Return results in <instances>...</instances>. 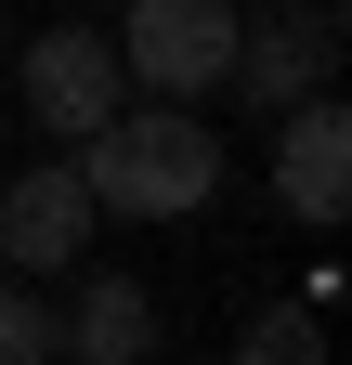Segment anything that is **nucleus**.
<instances>
[{
	"label": "nucleus",
	"instance_id": "obj_5",
	"mask_svg": "<svg viewBox=\"0 0 352 365\" xmlns=\"http://www.w3.org/2000/svg\"><path fill=\"white\" fill-rule=\"evenodd\" d=\"M339 66V26L326 14H235V91L261 118H287V105H314Z\"/></svg>",
	"mask_w": 352,
	"mask_h": 365
},
{
	"label": "nucleus",
	"instance_id": "obj_9",
	"mask_svg": "<svg viewBox=\"0 0 352 365\" xmlns=\"http://www.w3.org/2000/svg\"><path fill=\"white\" fill-rule=\"evenodd\" d=\"M0 365H53V300L39 287H0Z\"/></svg>",
	"mask_w": 352,
	"mask_h": 365
},
{
	"label": "nucleus",
	"instance_id": "obj_1",
	"mask_svg": "<svg viewBox=\"0 0 352 365\" xmlns=\"http://www.w3.org/2000/svg\"><path fill=\"white\" fill-rule=\"evenodd\" d=\"M78 196L118 209V222H183L222 196V144H209V118L183 105H118L92 144H78Z\"/></svg>",
	"mask_w": 352,
	"mask_h": 365
},
{
	"label": "nucleus",
	"instance_id": "obj_6",
	"mask_svg": "<svg viewBox=\"0 0 352 365\" xmlns=\"http://www.w3.org/2000/svg\"><path fill=\"white\" fill-rule=\"evenodd\" d=\"M274 196L314 222V235L352 209V118H339V91H314V105L274 118Z\"/></svg>",
	"mask_w": 352,
	"mask_h": 365
},
{
	"label": "nucleus",
	"instance_id": "obj_4",
	"mask_svg": "<svg viewBox=\"0 0 352 365\" xmlns=\"http://www.w3.org/2000/svg\"><path fill=\"white\" fill-rule=\"evenodd\" d=\"M92 196H78V157H39V170H14L0 182V261L14 274H66L78 248H92Z\"/></svg>",
	"mask_w": 352,
	"mask_h": 365
},
{
	"label": "nucleus",
	"instance_id": "obj_7",
	"mask_svg": "<svg viewBox=\"0 0 352 365\" xmlns=\"http://www.w3.org/2000/svg\"><path fill=\"white\" fill-rule=\"evenodd\" d=\"M66 365H157V300L130 274H78L66 300Z\"/></svg>",
	"mask_w": 352,
	"mask_h": 365
},
{
	"label": "nucleus",
	"instance_id": "obj_8",
	"mask_svg": "<svg viewBox=\"0 0 352 365\" xmlns=\"http://www.w3.org/2000/svg\"><path fill=\"white\" fill-rule=\"evenodd\" d=\"M235 365H326V313H314V300H287V313H261V327L235 339Z\"/></svg>",
	"mask_w": 352,
	"mask_h": 365
},
{
	"label": "nucleus",
	"instance_id": "obj_2",
	"mask_svg": "<svg viewBox=\"0 0 352 365\" xmlns=\"http://www.w3.org/2000/svg\"><path fill=\"white\" fill-rule=\"evenodd\" d=\"M118 78L144 91V105H183V118H196V91L235 78V0H130Z\"/></svg>",
	"mask_w": 352,
	"mask_h": 365
},
{
	"label": "nucleus",
	"instance_id": "obj_3",
	"mask_svg": "<svg viewBox=\"0 0 352 365\" xmlns=\"http://www.w3.org/2000/svg\"><path fill=\"white\" fill-rule=\"evenodd\" d=\"M118 105H130V78H118V39H105V26L66 14V26L26 39V118L53 130V144H92Z\"/></svg>",
	"mask_w": 352,
	"mask_h": 365
}]
</instances>
